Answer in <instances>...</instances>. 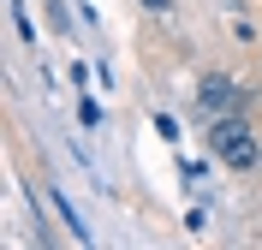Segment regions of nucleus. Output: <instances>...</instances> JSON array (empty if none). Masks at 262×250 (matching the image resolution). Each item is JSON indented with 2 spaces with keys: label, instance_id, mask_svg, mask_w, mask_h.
Here are the masks:
<instances>
[{
  "label": "nucleus",
  "instance_id": "1",
  "mask_svg": "<svg viewBox=\"0 0 262 250\" xmlns=\"http://www.w3.org/2000/svg\"><path fill=\"white\" fill-rule=\"evenodd\" d=\"M209 155L232 173H256L262 167V137L245 113H214L209 119Z\"/></svg>",
  "mask_w": 262,
  "mask_h": 250
},
{
  "label": "nucleus",
  "instance_id": "2",
  "mask_svg": "<svg viewBox=\"0 0 262 250\" xmlns=\"http://www.w3.org/2000/svg\"><path fill=\"white\" fill-rule=\"evenodd\" d=\"M196 101H203L209 113H245L250 89H245V83H232V78H221V72H209V78L196 83Z\"/></svg>",
  "mask_w": 262,
  "mask_h": 250
},
{
  "label": "nucleus",
  "instance_id": "3",
  "mask_svg": "<svg viewBox=\"0 0 262 250\" xmlns=\"http://www.w3.org/2000/svg\"><path fill=\"white\" fill-rule=\"evenodd\" d=\"M78 119H83V125H90V131H96V125H101V107H96V101H90V96H83V101H78Z\"/></svg>",
  "mask_w": 262,
  "mask_h": 250
},
{
  "label": "nucleus",
  "instance_id": "4",
  "mask_svg": "<svg viewBox=\"0 0 262 250\" xmlns=\"http://www.w3.org/2000/svg\"><path fill=\"white\" fill-rule=\"evenodd\" d=\"M143 6H149V12H167V0H143Z\"/></svg>",
  "mask_w": 262,
  "mask_h": 250
}]
</instances>
